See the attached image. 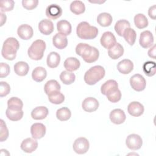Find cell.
Listing matches in <instances>:
<instances>
[{
	"label": "cell",
	"mask_w": 156,
	"mask_h": 156,
	"mask_svg": "<svg viewBox=\"0 0 156 156\" xmlns=\"http://www.w3.org/2000/svg\"><path fill=\"white\" fill-rule=\"evenodd\" d=\"M76 34L78 37L83 40H92L95 38L98 34L96 27L90 26L86 21L80 22L76 27Z\"/></svg>",
	"instance_id": "7a4b0ae2"
},
{
	"label": "cell",
	"mask_w": 156,
	"mask_h": 156,
	"mask_svg": "<svg viewBox=\"0 0 156 156\" xmlns=\"http://www.w3.org/2000/svg\"><path fill=\"white\" fill-rule=\"evenodd\" d=\"M80 65V61L76 57H68L64 62L65 68L69 72L76 71L79 68Z\"/></svg>",
	"instance_id": "d4e9b609"
},
{
	"label": "cell",
	"mask_w": 156,
	"mask_h": 156,
	"mask_svg": "<svg viewBox=\"0 0 156 156\" xmlns=\"http://www.w3.org/2000/svg\"><path fill=\"white\" fill-rule=\"evenodd\" d=\"M46 43L42 40L34 41L27 51L29 57L34 60H41L46 49Z\"/></svg>",
	"instance_id": "277c9868"
},
{
	"label": "cell",
	"mask_w": 156,
	"mask_h": 156,
	"mask_svg": "<svg viewBox=\"0 0 156 156\" xmlns=\"http://www.w3.org/2000/svg\"><path fill=\"white\" fill-rule=\"evenodd\" d=\"M130 27V23L126 20H120L115 25V30L119 36L122 37L124 32L127 28Z\"/></svg>",
	"instance_id": "1f68e13d"
},
{
	"label": "cell",
	"mask_w": 156,
	"mask_h": 156,
	"mask_svg": "<svg viewBox=\"0 0 156 156\" xmlns=\"http://www.w3.org/2000/svg\"><path fill=\"white\" fill-rule=\"evenodd\" d=\"M144 110V106L137 101L130 102L127 107L128 113L132 116L138 117L143 115Z\"/></svg>",
	"instance_id": "2e32d148"
},
{
	"label": "cell",
	"mask_w": 156,
	"mask_h": 156,
	"mask_svg": "<svg viewBox=\"0 0 156 156\" xmlns=\"http://www.w3.org/2000/svg\"><path fill=\"white\" fill-rule=\"evenodd\" d=\"M60 79L63 83L65 85H70L75 81L76 76L71 72L63 71L60 74Z\"/></svg>",
	"instance_id": "d590c367"
},
{
	"label": "cell",
	"mask_w": 156,
	"mask_h": 156,
	"mask_svg": "<svg viewBox=\"0 0 156 156\" xmlns=\"http://www.w3.org/2000/svg\"><path fill=\"white\" fill-rule=\"evenodd\" d=\"M38 0H23L22 5L23 7L29 10H32L36 8L38 5Z\"/></svg>",
	"instance_id": "f6af8a7d"
},
{
	"label": "cell",
	"mask_w": 156,
	"mask_h": 156,
	"mask_svg": "<svg viewBox=\"0 0 156 156\" xmlns=\"http://www.w3.org/2000/svg\"><path fill=\"white\" fill-rule=\"evenodd\" d=\"M117 69L122 74H129L133 69V63L129 59H124L117 65Z\"/></svg>",
	"instance_id": "ac0fdd59"
},
{
	"label": "cell",
	"mask_w": 156,
	"mask_h": 156,
	"mask_svg": "<svg viewBox=\"0 0 156 156\" xmlns=\"http://www.w3.org/2000/svg\"><path fill=\"white\" fill-rule=\"evenodd\" d=\"M134 23L137 28L142 29L148 26V20L143 13H138L134 16Z\"/></svg>",
	"instance_id": "d6a6232c"
},
{
	"label": "cell",
	"mask_w": 156,
	"mask_h": 156,
	"mask_svg": "<svg viewBox=\"0 0 156 156\" xmlns=\"http://www.w3.org/2000/svg\"><path fill=\"white\" fill-rule=\"evenodd\" d=\"M47 76V71L42 66H37L32 71V77L37 82H41L44 80Z\"/></svg>",
	"instance_id": "cb8c5ba5"
},
{
	"label": "cell",
	"mask_w": 156,
	"mask_h": 156,
	"mask_svg": "<svg viewBox=\"0 0 156 156\" xmlns=\"http://www.w3.org/2000/svg\"><path fill=\"white\" fill-rule=\"evenodd\" d=\"M82 107L84 111L88 113H91L96 111L98 108L99 102L94 98L88 97L83 101Z\"/></svg>",
	"instance_id": "30bf717a"
},
{
	"label": "cell",
	"mask_w": 156,
	"mask_h": 156,
	"mask_svg": "<svg viewBox=\"0 0 156 156\" xmlns=\"http://www.w3.org/2000/svg\"><path fill=\"white\" fill-rule=\"evenodd\" d=\"M38 29L40 32L43 35H50L54 29L53 23L49 20L44 19L39 23Z\"/></svg>",
	"instance_id": "e0dca14e"
},
{
	"label": "cell",
	"mask_w": 156,
	"mask_h": 156,
	"mask_svg": "<svg viewBox=\"0 0 156 156\" xmlns=\"http://www.w3.org/2000/svg\"><path fill=\"white\" fill-rule=\"evenodd\" d=\"M48 115V109L44 106L37 107L31 112V117L35 120H41L46 118Z\"/></svg>",
	"instance_id": "d6986e66"
},
{
	"label": "cell",
	"mask_w": 156,
	"mask_h": 156,
	"mask_svg": "<svg viewBox=\"0 0 156 156\" xmlns=\"http://www.w3.org/2000/svg\"><path fill=\"white\" fill-rule=\"evenodd\" d=\"M143 70L147 76L151 77L154 76L156 72L155 63L152 61L146 62L143 65Z\"/></svg>",
	"instance_id": "8d00e7d4"
},
{
	"label": "cell",
	"mask_w": 156,
	"mask_h": 156,
	"mask_svg": "<svg viewBox=\"0 0 156 156\" xmlns=\"http://www.w3.org/2000/svg\"><path fill=\"white\" fill-rule=\"evenodd\" d=\"M0 15H1V26H2L6 22L7 17H6V15L4 14L2 12H1Z\"/></svg>",
	"instance_id": "f907efd6"
},
{
	"label": "cell",
	"mask_w": 156,
	"mask_h": 156,
	"mask_svg": "<svg viewBox=\"0 0 156 156\" xmlns=\"http://www.w3.org/2000/svg\"><path fill=\"white\" fill-rule=\"evenodd\" d=\"M0 77L4 78L7 77L10 73V66L5 63H1L0 64Z\"/></svg>",
	"instance_id": "7dc6e473"
},
{
	"label": "cell",
	"mask_w": 156,
	"mask_h": 156,
	"mask_svg": "<svg viewBox=\"0 0 156 156\" xmlns=\"http://www.w3.org/2000/svg\"><path fill=\"white\" fill-rule=\"evenodd\" d=\"M130 84L134 90L136 91H141L146 88V81L142 75L136 74L130 77Z\"/></svg>",
	"instance_id": "8992f818"
},
{
	"label": "cell",
	"mask_w": 156,
	"mask_h": 156,
	"mask_svg": "<svg viewBox=\"0 0 156 156\" xmlns=\"http://www.w3.org/2000/svg\"><path fill=\"white\" fill-rule=\"evenodd\" d=\"M139 43L143 48H148L154 44V37L149 30H144L140 34Z\"/></svg>",
	"instance_id": "9c48e42d"
},
{
	"label": "cell",
	"mask_w": 156,
	"mask_h": 156,
	"mask_svg": "<svg viewBox=\"0 0 156 156\" xmlns=\"http://www.w3.org/2000/svg\"><path fill=\"white\" fill-rule=\"evenodd\" d=\"M88 140L84 137L77 138L74 142L73 148L74 151L78 154H85L89 149Z\"/></svg>",
	"instance_id": "5b68a950"
},
{
	"label": "cell",
	"mask_w": 156,
	"mask_h": 156,
	"mask_svg": "<svg viewBox=\"0 0 156 156\" xmlns=\"http://www.w3.org/2000/svg\"><path fill=\"white\" fill-rule=\"evenodd\" d=\"M113 21L112 15L106 12L101 13L97 17L98 23L102 27H108L111 25Z\"/></svg>",
	"instance_id": "4dcf8cb0"
},
{
	"label": "cell",
	"mask_w": 156,
	"mask_h": 156,
	"mask_svg": "<svg viewBox=\"0 0 156 156\" xmlns=\"http://www.w3.org/2000/svg\"><path fill=\"white\" fill-rule=\"evenodd\" d=\"M70 10L75 15L83 13L85 10V6L80 1H74L70 4Z\"/></svg>",
	"instance_id": "836d02e7"
},
{
	"label": "cell",
	"mask_w": 156,
	"mask_h": 156,
	"mask_svg": "<svg viewBox=\"0 0 156 156\" xmlns=\"http://www.w3.org/2000/svg\"><path fill=\"white\" fill-rule=\"evenodd\" d=\"M109 118L113 123L115 124H121L125 121L126 116L122 109L116 108L110 112Z\"/></svg>",
	"instance_id": "4fadbf2b"
},
{
	"label": "cell",
	"mask_w": 156,
	"mask_h": 156,
	"mask_svg": "<svg viewBox=\"0 0 156 156\" xmlns=\"http://www.w3.org/2000/svg\"><path fill=\"white\" fill-rule=\"evenodd\" d=\"M18 37L22 40H27L30 39L34 34L32 27L28 24H21L17 29Z\"/></svg>",
	"instance_id": "7c38bea8"
},
{
	"label": "cell",
	"mask_w": 156,
	"mask_h": 156,
	"mask_svg": "<svg viewBox=\"0 0 156 156\" xmlns=\"http://www.w3.org/2000/svg\"><path fill=\"white\" fill-rule=\"evenodd\" d=\"M61 89V86L59 83L54 79L48 80L44 85V90L45 93L49 96L52 93L60 91Z\"/></svg>",
	"instance_id": "ffe728a7"
},
{
	"label": "cell",
	"mask_w": 156,
	"mask_h": 156,
	"mask_svg": "<svg viewBox=\"0 0 156 156\" xmlns=\"http://www.w3.org/2000/svg\"><path fill=\"white\" fill-rule=\"evenodd\" d=\"M60 56L56 52H51L47 56L46 63L48 66L50 68H55L57 67L60 63Z\"/></svg>",
	"instance_id": "484cf974"
},
{
	"label": "cell",
	"mask_w": 156,
	"mask_h": 156,
	"mask_svg": "<svg viewBox=\"0 0 156 156\" xmlns=\"http://www.w3.org/2000/svg\"><path fill=\"white\" fill-rule=\"evenodd\" d=\"M62 15V9L57 4H52L48 5L46 9V15L51 20H56Z\"/></svg>",
	"instance_id": "5bb4252c"
},
{
	"label": "cell",
	"mask_w": 156,
	"mask_h": 156,
	"mask_svg": "<svg viewBox=\"0 0 156 156\" xmlns=\"http://www.w3.org/2000/svg\"><path fill=\"white\" fill-rule=\"evenodd\" d=\"M100 42L104 48L109 49L116 43V40L112 32L107 31L103 33L101 37Z\"/></svg>",
	"instance_id": "ba28073f"
},
{
	"label": "cell",
	"mask_w": 156,
	"mask_h": 156,
	"mask_svg": "<svg viewBox=\"0 0 156 156\" xmlns=\"http://www.w3.org/2000/svg\"><path fill=\"white\" fill-rule=\"evenodd\" d=\"M24 112L23 110H13L7 107L5 111L7 118L12 121H17L20 120L23 116Z\"/></svg>",
	"instance_id": "f546056e"
},
{
	"label": "cell",
	"mask_w": 156,
	"mask_h": 156,
	"mask_svg": "<svg viewBox=\"0 0 156 156\" xmlns=\"http://www.w3.org/2000/svg\"><path fill=\"white\" fill-rule=\"evenodd\" d=\"M148 15L151 18L152 20H155L156 16V6L155 5H153L150 7L148 10Z\"/></svg>",
	"instance_id": "c3c4849f"
},
{
	"label": "cell",
	"mask_w": 156,
	"mask_h": 156,
	"mask_svg": "<svg viewBox=\"0 0 156 156\" xmlns=\"http://www.w3.org/2000/svg\"><path fill=\"white\" fill-rule=\"evenodd\" d=\"M19 48L20 43L15 38H7L3 43L1 54L5 59L13 60L15 58L17 51Z\"/></svg>",
	"instance_id": "6da1fadb"
},
{
	"label": "cell",
	"mask_w": 156,
	"mask_h": 156,
	"mask_svg": "<svg viewBox=\"0 0 156 156\" xmlns=\"http://www.w3.org/2000/svg\"><path fill=\"white\" fill-rule=\"evenodd\" d=\"M71 116L70 110L67 107H62L58 109L56 112L57 118L61 121H65L68 120Z\"/></svg>",
	"instance_id": "74e56055"
},
{
	"label": "cell",
	"mask_w": 156,
	"mask_h": 156,
	"mask_svg": "<svg viewBox=\"0 0 156 156\" xmlns=\"http://www.w3.org/2000/svg\"><path fill=\"white\" fill-rule=\"evenodd\" d=\"M92 46L87 43H80L76 47V52L84 60L90 53Z\"/></svg>",
	"instance_id": "4316f807"
},
{
	"label": "cell",
	"mask_w": 156,
	"mask_h": 156,
	"mask_svg": "<svg viewBox=\"0 0 156 156\" xmlns=\"http://www.w3.org/2000/svg\"><path fill=\"white\" fill-rule=\"evenodd\" d=\"M122 37L124 38L126 41H127L128 44H129L130 46H132L135 42L136 34L133 29L129 27L125 30L123 33Z\"/></svg>",
	"instance_id": "e575fe53"
},
{
	"label": "cell",
	"mask_w": 156,
	"mask_h": 156,
	"mask_svg": "<svg viewBox=\"0 0 156 156\" xmlns=\"http://www.w3.org/2000/svg\"><path fill=\"white\" fill-rule=\"evenodd\" d=\"M124 51L122 46L120 43H116L112 48L108 49V55L111 58L116 60L123 55Z\"/></svg>",
	"instance_id": "603a6c76"
},
{
	"label": "cell",
	"mask_w": 156,
	"mask_h": 156,
	"mask_svg": "<svg viewBox=\"0 0 156 156\" xmlns=\"http://www.w3.org/2000/svg\"><path fill=\"white\" fill-rule=\"evenodd\" d=\"M57 29L59 34L65 36L69 35L71 33L72 27L70 23L66 20H60L57 23Z\"/></svg>",
	"instance_id": "7402d4cb"
},
{
	"label": "cell",
	"mask_w": 156,
	"mask_h": 156,
	"mask_svg": "<svg viewBox=\"0 0 156 156\" xmlns=\"http://www.w3.org/2000/svg\"><path fill=\"white\" fill-rule=\"evenodd\" d=\"M155 44H153V46H151V48L149 49L147 52V54L149 57L155 59Z\"/></svg>",
	"instance_id": "681fc988"
},
{
	"label": "cell",
	"mask_w": 156,
	"mask_h": 156,
	"mask_svg": "<svg viewBox=\"0 0 156 156\" xmlns=\"http://www.w3.org/2000/svg\"><path fill=\"white\" fill-rule=\"evenodd\" d=\"M38 147V142L34 138H27L24 140L21 144V149L26 153H32Z\"/></svg>",
	"instance_id": "9a60e30c"
},
{
	"label": "cell",
	"mask_w": 156,
	"mask_h": 156,
	"mask_svg": "<svg viewBox=\"0 0 156 156\" xmlns=\"http://www.w3.org/2000/svg\"><path fill=\"white\" fill-rule=\"evenodd\" d=\"M49 102L54 104H60L65 101L64 95L60 91L52 93L48 96Z\"/></svg>",
	"instance_id": "ab89813d"
},
{
	"label": "cell",
	"mask_w": 156,
	"mask_h": 156,
	"mask_svg": "<svg viewBox=\"0 0 156 156\" xmlns=\"http://www.w3.org/2000/svg\"><path fill=\"white\" fill-rule=\"evenodd\" d=\"M118 88V85L116 80L110 79L105 82L101 86V91L104 95H106L108 93Z\"/></svg>",
	"instance_id": "83f0119b"
},
{
	"label": "cell",
	"mask_w": 156,
	"mask_h": 156,
	"mask_svg": "<svg viewBox=\"0 0 156 156\" xmlns=\"http://www.w3.org/2000/svg\"><path fill=\"white\" fill-rule=\"evenodd\" d=\"M109 101L113 103L118 102L121 100V91L118 88L115 90L105 95Z\"/></svg>",
	"instance_id": "60d3db41"
},
{
	"label": "cell",
	"mask_w": 156,
	"mask_h": 156,
	"mask_svg": "<svg viewBox=\"0 0 156 156\" xmlns=\"http://www.w3.org/2000/svg\"><path fill=\"white\" fill-rule=\"evenodd\" d=\"M52 43L57 49H63L68 45V39L66 36L57 33L52 38Z\"/></svg>",
	"instance_id": "44dd1931"
},
{
	"label": "cell",
	"mask_w": 156,
	"mask_h": 156,
	"mask_svg": "<svg viewBox=\"0 0 156 156\" xmlns=\"http://www.w3.org/2000/svg\"><path fill=\"white\" fill-rule=\"evenodd\" d=\"M1 127H0V141L1 142L6 140L9 136V130L7 127L6 124L3 119L0 120Z\"/></svg>",
	"instance_id": "ee69618b"
},
{
	"label": "cell",
	"mask_w": 156,
	"mask_h": 156,
	"mask_svg": "<svg viewBox=\"0 0 156 156\" xmlns=\"http://www.w3.org/2000/svg\"><path fill=\"white\" fill-rule=\"evenodd\" d=\"M29 71V65L23 61L16 62L14 65V71L16 74L20 76H26Z\"/></svg>",
	"instance_id": "f1b7e54d"
},
{
	"label": "cell",
	"mask_w": 156,
	"mask_h": 156,
	"mask_svg": "<svg viewBox=\"0 0 156 156\" xmlns=\"http://www.w3.org/2000/svg\"><path fill=\"white\" fill-rule=\"evenodd\" d=\"M7 106L11 109L21 110L23 107V102L18 98L12 97L7 101Z\"/></svg>",
	"instance_id": "f35d334b"
},
{
	"label": "cell",
	"mask_w": 156,
	"mask_h": 156,
	"mask_svg": "<svg viewBox=\"0 0 156 156\" xmlns=\"http://www.w3.org/2000/svg\"><path fill=\"white\" fill-rule=\"evenodd\" d=\"M126 144L129 149L135 151L140 149L141 147L143 140L140 135L133 133L127 136Z\"/></svg>",
	"instance_id": "52a82bcc"
},
{
	"label": "cell",
	"mask_w": 156,
	"mask_h": 156,
	"mask_svg": "<svg viewBox=\"0 0 156 156\" xmlns=\"http://www.w3.org/2000/svg\"><path fill=\"white\" fill-rule=\"evenodd\" d=\"M99 56V52L97 48L92 46L91 51L89 55L83 60L85 62L90 63L96 62Z\"/></svg>",
	"instance_id": "b9f144b4"
},
{
	"label": "cell",
	"mask_w": 156,
	"mask_h": 156,
	"mask_svg": "<svg viewBox=\"0 0 156 156\" xmlns=\"http://www.w3.org/2000/svg\"><path fill=\"white\" fill-rule=\"evenodd\" d=\"M105 74V71L104 68L102 66L96 65L85 72L83 77L84 81L87 84L93 85L102 79Z\"/></svg>",
	"instance_id": "3957f363"
},
{
	"label": "cell",
	"mask_w": 156,
	"mask_h": 156,
	"mask_svg": "<svg viewBox=\"0 0 156 156\" xmlns=\"http://www.w3.org/2000/svg\"><path fill=\"white\" fill-rule=\"evenodd\" d=\"M15 2L13 0H2L0 2L1 12H9L13 10Z\"/></svg>",
	"instance_id": "7bdbcfd3"
},
{
	"label": "cell",
	"mask_w": 156,
	"mask_h": 156,
	"mask_svg": "<svg viewBox=\"0 0 156 156\" xmlns=\"http://www.w3.org/2000/svg\"><path fill=\"white\" fill-rule=\"evenodd\" d=\"M10 91V87L6 82H0V97L2 98L7 96Z\"/></svg>",
	"instance_id": "bcb514c9"
},
{
	"label": "cell",
	"mask_w": 156,
	"mask_h": 156,
	"mask_svg": "<svg viewBox=\"0 0 156 156\" xmlns=\"http://www.w3.org/2000/svg\"><path fill=\"white\" fill-rule=\"evenodd\" d=\"M46 127L42 123H34L30 127V133L34 139H40L46 134Z\"/></svg>",
	"instance_id": "8fae6325"
}]
</instances>
